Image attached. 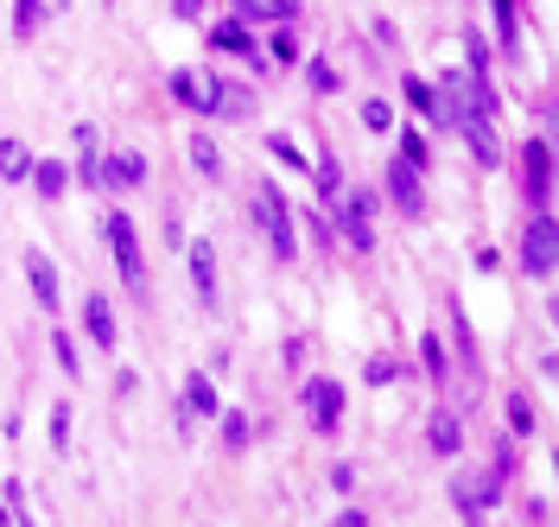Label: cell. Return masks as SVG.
I'll return each mask as SVG.
<instances>
[{"mask_svg": "<svg viewBox=\"0 0 559 527\" xmlns=\"http://www.w3.org/2000/svg\"><path fill=\"white\" fill-rule=\"evenodd\" d=\"M33 184H38V197H64V191H70V166H58V159H38Z\"/></svg>", "mask_w": 559, "mask_h": 527, "instance_id": "obj_17", "label": "cell"}, {"mask_svg": "<svg viewBox=\"0 0 559 527\" xmlns=\"http://www.w3.org/2000/svg\"><path fill=\"white\" fill-rule=\"evenodd\" d=\"M426 445L439 457H457L464 452V426H457V414H432V432H426Z\"/></svg>", "mask_w": 559, "mask_h": 527, "instance_id": "obj_15", "label": "cell"}, {"mask_svg": "<svg viewBox=\"0 0 559 527\" xmlns=\"http://www.w3.org/2000/svg\"><path fill=\"white\" fill-rule=\"evenodd\" d=\"M173 96L198 115H248L254 96L242 83H223V76H198V71H173Z\"/></svg>", "mask_w": 559, "mask_h": 527, "instance_id": "obj_1", "label": "cell"}, {"mask_svg": "<svg viewBox=\"0 0 559 527\" xmlns=\"http://www.w3.org/2000/svg\"><path fill=\"white\" fill-rule=\"evenodd\" d=\"M236 7H248V0H236Z\"/></svg>", "mask_w": 559, "mask_h": 527, "instance_id": "obj_35", "label": "cell"}, {"mask_svg": "<svg viewBox=\"0 0 559 527\" xmlns=\"http://www.w3.org/2000/svg\"><path fill=\"white\" fill-rule=\"evenodd\" d=\"M204 7H210V0H173V13H178V20H198Z\"/></svg>", "mask_w": 559, "mask_h": 527, "instance_id": "obj_32", "label": "cell"}, {"mask_svg": "<svg viewBox=\"0 0 559 527\" xmlns=\"http://www.w3.org/2000/svg\"><path fill=\"white\" fill-rule=\"evenodd\" d=\"M103 236H108V254H115V274L128 280V292H140V299H146V254H140L134 223H128L121 211H108L103 216Z\"/></svg>", "mask_w": 559, "mask_h": 527, "instance_id": "obj_3", "label": "cell"}, {"mask_svg": "<svg viewBox=\"0 0 559 527\" xmlns=\"http://www.w3.org/2000/svg\"><path fill=\"white\" fill-rule=\"evenodd\" d=\"M306 76H312L318 96H337V89H344V76H337V64H331V58H312V64H306Z\"/></svg>", "mask_w": 559, "mask_h": 527, "instance_id": "obj_21", "label": "cell"}, {"mask_svg": "<svg viewBox=\"0 0 559 527\" xmlns=\"http://www.w3.org/2000/svg\"><path fill=\"white\" fill-rule=\"evenodd\" d=\"M299 400H306V414H312V432H337V420H344V387L331 382V375H312Z\"/></svg>", "mask_w": 559, "mask_h": 527, "instance_id": "obj_6", "label": "cell"}, {"mask_svg": "<svg viewBox=\"0 0 559 527\" xmlns=\"http://www.w3.org/2000/svg\"><path fill=\"white\" fill-rule=\"evenodd\" d=\"M274 153H280V159H286V166H306V172H312V159H306V153H299V146H293V141H274Z\"/></svg>", "mask_w": 559, "mask_h": 527, "instance_id": "obj_31", "label": "cell"}, {"mask_svg": "<svg viewBox=\"0 0 559 527\" xmlns=\"http://www.w3.org/2000/svg\"><path fill=\"white\" fill-rule=\"evenodd\" d=\"M33 166L38 159L20 141H0V178H7V184H13V178H33Z\"/></svg>", "mask_w": 559, "mask_h": 527, "instance_id": "obj_18", "label": "cell"}, {"mask_svg": "<svg viewBox=\"0 0 559 527\" xmlns=\"http://www.w3.org/2000/svg\"><path fill=\"white\" fill-rule=\"evenodd\" d=\"M83 331H90V344H103V350H115L121 324H115V312H108V299H103V292H90V299H83Z\"/></svg>", "mask_w": 559, "mask_h": 527, "instance_id": "obj_13", "label": "cell"}, {"mask_svg": "<svg viewBox=\"0 0 559 527\" xmlns=\"http://www.w3.org/2000/svg\"><path fill=\"white\" fill-rule=\"evenodd\" d=\"M362 128H369V134H388V128H394V108L369 96V103H362Z\"/></svg>", "mask_w": 559, "mask_h": 527, "instance_id": "obj_24", "label": "cell"}, {"mask_svg": "<svg viewBox=\"0 0 559 527\" xmlns=\"http://www.w3.org/2000/svg\"><path fill=\"white\" fill-rule=\"evenodd\" d=\"M242 13V26H286V20H299V0H248Z\"/></svg>", "mask_w": 559, "mask_h": 527, "instance_id": "obj_14", "label": "cell"}, {"mask_svg": "<svg viewBox=\"0 0 559 527\" xmlns=\"http://www.w3.org/2000/svg\"><path fill=\"white\" fill-rule=\"evenodd\" d=\"M369 211H376V197H369V191H344V197H337V229H344V242H349V248H362V254L376 248Z\"/></svg>", "mask_w": 559, "mask_h": 527, "instance_id": "obj_5", "label": "cell"}, {"mask_svg": "<svg viewBox=\"0 0 559 527\" xmlns=\"http://www.w3.org/2000/svg\"><path fill=\"white\" fill-rule=\"evenodd\" d=\"M401 159H407L414 172H426V134H414V128H407V134H401Z\"/></svg>", "mask_w": 559, "mask_h": 527, "instance_id": "obj_25", "label": "cell"}, {"mask_svg": "<svg viewBox=\"0 0 559 527\" xmlns=\"http://www.w3.org/2000/svg\"><path fill=\"white\" fill-rule=\"evenodd\" d=\"M331 527H369V515H362V508H344V515H337Z\"/></svg>", "mask_w": 559, "mask_h": 527, "instance_id": "obj_33", "label": "cell"}, {"mask_svg": "<svg viewBox=\"0 0 559 527\" xmlns=\"http://www.w3.org/2000/svg\"><path fill=\"white\" fill-rule=\"evenodd\" d=\"M509 432H515V439H522V432H534V407H527L522 394L509 400Z\"/></svg>", "mask_w": 559, "mask_h": 527, "instance_id": "obj_27", "label": "cell"}, {"mask_svg": "<svg viewBox=\"0 0 559 527\" xmlns=\"http://www.w3.org/2000/svg\"><path fill=\"white\" fill-rule=\"evenodd\" d=\"M38 26H45V0H13V33L33 38Z\"/></svg>", "mask_w": 559, "mask_h": 527, "instance_id": "obj_20", "label": "cell"}, {"mask_svg": "<svg viewBox=\"0 0 559 527\" xmlns=\"http://www.w3.org/2000/svg\"><path fill=\"white\" fill-rule=\"evenodd\" d=\"M26 280H33V299L45 306V312H58V299H64V280H58V267L45 261V254H26Z\"/></svg>", "mask_w": 559, "mask_h": 527, "instance_id": "obj_12", "label": "cell"}, {"mask_svg": "<svg viewBox=\"0 0 559 527\" xmlns=\"http://www.w3.org/2000/svg\"><path fill=\"white\" fill-rule=\"evenodd\" d=\"M401 96H407L414 108H426V115H432V83H419V76H401Z\"/></svg>", "mask_w": 559, "mask_h": 527, "instance_id": "obj_26", "label": "cell"}, {"mask_svg": "<svg viewBox=\"0 0 559 527\" xmlns=\"http://www.w3.org/2000/svg\"><path fill=\"white\" fill-rule=\"evenodd\" d=\"M191 292H198V299H216V254H210L204 242H191Z\"/></svg>", "mask_w": 559, "mask_h": 527, "instance_id": "obj_16", "label": "cell"}, {"mask_svg": "<svg viewBox=\"0 0 559 527\" xmlns=\"http://www.w3.org/2000/svg\"><path fill=\"white\" fill-rule=\"evenodd\" d=\"M191 166H198L204 178H223V153H216L210 134H191Z\"/></svg>", "mask_w": 559, "mask_h": 527, "instance_id": "obj_19", "label": "cell"}, {"mask_svg": "<svg viewBox=\"0 0 559 527\" xmlns=\"http://www.w3.org/2000/svg\"><path fill=\"white\" fill-rule=\"evenodd\" d=\"M216 414H223V400H216V382H210L204 369H198V375H185V407H178V426L216 420Z\"/></svg>", "mask_w": 559, "mask_h": 527, "instance_id": "obj_9", "label": "cell"}, {"mask_svg": "<svg viewBox=\"0 0 559 527\" xmlns=\"http://www.w3.org/2000/svg\"><path fill=\"white\" fill-rule=\"evenodd\" d=\"M388 197H394L407 216L426 211V184H419V172L407 166V159H394V166H388Z\"/></svg>", "mask_w": 559, "mask_h": 527, "instance_id": "obj_10", "label": "cell"}, {"mask_svg": "<svg viewBox=\"0 0 559 527\" xmlns=\"http://www.w3.org/2000/svg\"><path fill=\"white\" fill-rule=\"evenodd\" d=\"M51 445H58V452L70 445V407H51Z\"/></svg>", "mask_w": 559, "mask_h": 527, "instance_id": "obj_28", "label": "cell"}, {"mask_svg": "<svg viewBox=\"0 0 559 527\" xmlns=\"http://www.w3.org/2000/svg\"><path fill=\"white\" fill-rule=\"evenodd\" d=\"M96 184H103V191H140V184H146V159H140V153H103Z\"/></svg>", "mask_w": 559, "mask_h": 527, "instance_id": "obj_8", "label": "cell"}, {"mask_svg": "<svg viewBox=\"0 0 559 527\" xmlns=\"http://www.w3.org/2000/svg\"><path fill=\"white\" fill-rule=\"evenodd\" d=\"M254 229L267 236V248H274L280 261H293V254H299V236H293V211H286L280 184H267V178H261V191H254Z\"/></svg>", "mask_w": 559, "mask_h": 527, "instance_id": "obj_2", "label": "cell"}, {"mask_svg": "<svg viewBox=\"0 0 559 527\" xmlns=\"http://www.w3.org/2000/svg\"><path fill=\"white\" fill-rule=\"evenodd\" d=\"M51 350H58V362H64L70 375H76V344H70L64 331H51Z\"/></svg>", "mask_w": 559, "mask_h": 527, "instance_id": "obj_29", "label": "cell"}, {"mask_svg": "<svg viewBox=\"0 0 559 527\" xmlns=\"http://www.w3.org/2000/svg\"><path fill=\"white\" fill-rule=\"evenodd\" d=\"M496 20H502V45H515V0H496Z\"/></svg>", "mask_w": 559, "mask_h": 527, "instance_id": "obj_30", "label": "cell"}, {"mask_svg": "<svg viewBox=\"0 0 559 527\" xmlns=\"http://www.w3.org/2000/svg\"><path fill=\"white\" fill-rule=\"evenodd\" d=\"M210 45H223V51H242L254 71H267V58H261V38L248 33L242 20H223V26H210Z\"/></svg>", "mask_w": 559, "mask_h": 527, "instance_id": "obj_11", "label": "cell"}, {"mask_svg": "<svg viewBox=\"0 0 559 527\" xmlns=\"http://www.w3.org/2000/svg\"><path fill=\"white\" fill-rule=\"evenodd\" d=\"M554 267H559V223L534 216L522 229V274L527 280H554Z\"/></svg>", "mask_w": 559, "mask_h": 527, "instance_id": "obj_4", "label": "cell"}, {"mask_svg": "<svg viewBox=\"0 0 559 527\" xmlns=\"http://www.w3.org/2000/svg\"><path fill=\"white\" fill-rule=\"evenodd\" d=\"M45 7H58V13H64V7H70V0H45Z\"/></svg>", "mask_w": 559, "mask_h": 527, "instance_id": "obj_34", "label": "cell"}, {"mask_svg": "<svg viewBox=\"0 0 559 527\" xmlns=\"http://www.w3.org/2000/svg\"><path fill=\"white\" fill-rule=\"evenodd\" d=\"M312 184H318V191H324V197H331V204H337V197H344V172H337V159H331V153H324V159H318Z\"/></svg>", "mask_w": 559, "mask_h": 527, "instance_id": "obj_22", "label": "cell"}, {"mask_svg": "<svg viewBox=\"0 0 559 527\" xmlns=\"http://www.w3.org/2000/svg\"><path fill=\"white\" fill-rule=\"evenodd\" d=\"M248 439H254V426H248V414H223V445H229V452H242Z\"/></svg>", "mask_w": 559, "mask_h": 527, "instance_id": "obj_23", "label": "cell"}, {"mask_svg": "<svg viewBox=\"0 0 559 527\" xmlns=\"http://www.w3.org/2000/svg\"><path fill=\"white\" fill-rule=\"evenodd\" d=\"M522 191H527V204H547L554 197V146L547 141L522 146Z\"/></svg>", "mask_w": 559, "mask_h": 527, "instance_id": "obj_7", "label": "cell"}]
</instances>
